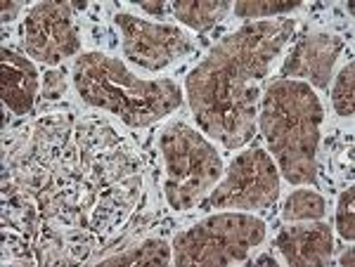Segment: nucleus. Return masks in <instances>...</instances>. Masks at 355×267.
I'll return each instance as SVG.
<instances>
[{
  "label": "nucleus",
  "instance_id": "f257e3e1",
  "mask_svg": "<svg viewBox=\"0 0 355 267\" xmlns=\"http://www.w3.org/2000/svg\"><path fill=\"white\" fill-rule=\"evenodd\" d=\"M36 93V73L26 59L3 50V100L10 109L24 113Z\"/></svg>",
  "mask_w": 355,
  "mask_h": 267
},
{
  "label": "nucleus",
  "instance_id": "f03ea898",
  "mask_svg": "<svg viewBox=\"0 0 355 267\" xmlns=\"http://www.w3.org/2000/svg\"><path fill=\"white\" fill-rule=\"evenodd\" d=\"M282 253L289 263H322L331 251V234L327 227H294L279 239Z\"/></svg>",
  "mask_w": 355,
  "mask_h": 267
},
{
  "label": "nucleus",
  "instance_id": "7ed1b4c3",
  "mask_svg": "<svg viewBox=\"0 0 355 267\" xmlns=\"http://www.w3.org/2000/svg\"><path fill=\"white\" fill-rule=\"evenodd\" d=\"M175 12L182 17L190 26H209L214 24L218 17L225 12V5H214V3H187V5H175Z\"/></svg>",
  "mask_w": 355,
  "mask_h": 267
},
{
  "label": "nucleus",
  "instance_id": "20e7f679",
  "mask_svg": "<svg viewBox=\"0 0 355 267\" xmlns=\"http://www.w3.org/2000/svg\"><path fill=\"white\" fill-rule=\"evenodd\" d=\"M324 213L322 199L313 192H296L294 196H289L287 201V218L289 220H301V218H318Z\"/></svg>",
  "mask_w": 355,
  "mask_h": 267
},
{
  "label": "nucleus",
  "instance_id": "39448f33",
  "mask_svg": "<svg viewBox=\"0 0 355 267\" xmlns=\"http://www.w3.org/2000/svg\"><path fill=\"white\" fill-rule=\"evenodd\" d=\"M334 104L343 116L353 113V64H348L341 71L339 81L334 85Z\"/></svg>",
  "mask_w": 355,
  "mask_h": 267
},
{
  "label": "nucleus",
  "instance_id": "423d86ee",
  "mask_svg": "<svg viewBox=\"0 0 355 267\" xmlns=\"http://www.w3.org/2000/svg\"><path fill=\"white\" fill-rule=\"evenodd\" d=\"M336 225L343 239H353V190L343 192L339 201V213H336Z\"/></svg>",
  "mask_w": 355,
  "mask_h": 267
},
{
  "label": "nucleus",
  "instance_id": "0eeeda50",
  "mask_svg": "<svg viewBox=\"0 0 355 267\" xmlns=\"http://www.w3.org/2000/svg\"><path fill=\"white\" fill-rule=\"evenodd\" d=\"M299 3H266V5H249V3H244V5H237L234 8V12L237 15H275V12H284V10H289V8H296Z\"/></svg>",
  "mask_w": 355,
  "mask_h": 267
},
{
  "label": "nucleus",
  "instance_id": "6e6552de",
  "mask_svg": "<svg viewBox=\"0 0 355 267\" xmlns=\"http://www.w3.org/2000/svg\"><path fill=\"white\" fill-rule=\"evenodd\" d=\"M341 263H343V265H353V251H351V248H348V251H346V253H343Z\"/></svg>",
  "mask_w": 355,
  "mask_h": 267
}]
</instances>
